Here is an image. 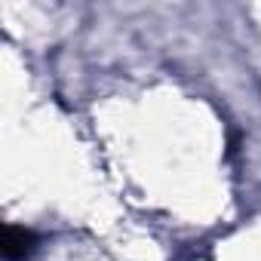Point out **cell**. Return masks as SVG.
I'll use <instances>...</instances> for the list:
<instances>
[{"mask_svg": "<svg viewBox=\"0 0 261 261\" xmlns=\"http://www.w3.org/2000/svg\"><path fill=\"white\" fill-rule=\"evenodd\" d=\"M37 246H40V240L31 227H22V224H7L4 227V243H0V249H4L7 261H28L37 252Z\"/></svg>", "mask_w": 261, "mask_h": 261, "instance_id": "obj_1", "label": "cell"}]
</instances>
